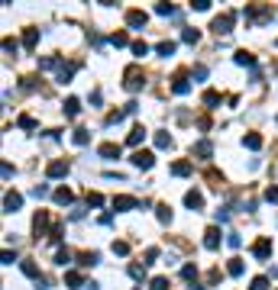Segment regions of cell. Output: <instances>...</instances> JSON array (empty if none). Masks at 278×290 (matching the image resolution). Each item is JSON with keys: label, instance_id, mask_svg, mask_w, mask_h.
Listing matches in <instances>:
<instances>
[{"label": "cell", "instance_id": "obj_27", "mask_svg": "<svg viewBox=\"0 0 278 290\" xmlns=\"http://www.w3.org/2000/svg\"><path fill=\"white\" fill-rule=\"evenodd\" d=\"M20 267H23V274H26V277H32V281H36V284L42 281V274H39V267L32 265V261H23V265H20Z\"/></svg>", "mask_w": 278, "mask_h": 290}, {"label": "cell", "instance_id": "obj_41", "mask_svg": "<svg viewBox=\"0 0 278 290\" xmlns=\"http://www.w3.org/2000/svg\"><path fill=\"white\" fill-rule=\"evenodd\" d=\"M249 290H269V277H252Z\"/></svg>", "mask_w": 278, "mask_h": 290}, {"label": "cell", "instance_id": "obj_31", "mask_svg": "<svg viewBox=\"0 0 278 290\" xmlns=\"http://www.w3.org/2000/svg\"><path fill=\"white\" fill-rule=\"evenodd\" d=\"M75 68H78V65H62V68H58V81H62V84H68L71 74H75Z\"/></svg>", "mask_w": 278, "mask_h": 290}, {"label": "cell", "instance_id": "obj_13", "mask_svg": "<svg viewBox=\"0 0 278 290\" xmlns=\"http://www.w3.org/2000/svg\"><path fill=\"white\" fill-rule=\"evenodd\" d=\"M97 155H101V158H107V161H116V158H120V145H113V142H104L101 148H97Z\"/></svg>", "mask_w": 278, "mask_h": 290}, {"label": "cell", "instance_id": "obj_7", "mask_svg": "<svg viewBox=\"0 0 278 290\" xmlns=\"http://www.w3.org/2000/svg\"><path fill=\"white\" fill-rule=\"evenodd\" d=\"M20 206H23V197H20L16 191H7V193H3V213H16Z\"/></svg>", "mask_w": 278, "mask_h": 290}, {"label": "cell", "instance_id": "obj_23", "mask_svg": "<svg viewBox=\"0 0 278 290\" xmlns=\"http://www.w3.org/2000/svg\"><path fill=\"white\" fill-rule=\"evenodd\" d=\"M97 261H101V255H97V252H81V255H78V265H81V267H91V265H97Z\"/></svg>", "mask_w": 278, "mask_h": 290}, {"label": "cell", "instance_id": "obj_1", "mask_svg": "<svg viewBox=\"0 0 278 290\" xmlns=\"http://www.w3.org/2000/svg\"><path fill=\"white\" fill-rule=\"evenodd\" d=\"M142 84H146L142 68H139V65H130V68L123 71V87H126L130 94H136V91H142Z\"/></svg>", "mask_w": 278, "mask_h": 290}, {"label": "cell", "instance_id": "obj_2", "mask_svg": "<svg viewBox=\"0 0 278 290\" xmlns=\"http://www.w3.org/2000/svg\"><path fill=\"white\" fill-rule=\"evenodd\" d=\"M233 23H236V13H233V10H226V13L214 16V23H210V29H214L217 36H226V32H233Z\"/></svg>", "mask_w": 278, "mask_h": 290}, {"label": "cell", "instance_id": "obj_39", "mask_svg": "<svg viewBox=\"0 0 278 290\" xmlns=\"http://www.w3.org/2000/svg\"><path fill=\"white\" fill-rule=\"evenodd\" d=\"M149 290H168V277H152V281H149Z\"/></svg>", "mask_w": 278, "mask_h": 290}, {"label": "cell", "instance_id": "obj_30", "mask_svg": "<svg viewBox=\"0 0 278 290\" xmlns=\"http://www.w3.org/2000/svg\"><path fill=\"white\" fill-rule=\"evenodd\" d=\"M110 46L123 48V46H133V42H130V36H126V32H113V36H110Z\"/></svg>", "mask_w": 278, "mask_h": 290}, {"label": "cell", "instance_id": "obj_14", "mask_svg": "<svg viewBox=\"0 0 278 290\" xmlns=\"http://www.w3.org/2000/svg\"><path fill=\"white\" fill-rule=\"evenodd\" d=\"M185 206H188V210H201V206H204V193L201 191H188L185 193Z\"/></svg>", "mask_w": 278, "mask_h": 290}, {"label": "cell", "instance_id": "obj_11", "mask_svg": "<svg viewBox=\"0 0 278 290\" xmlns=\"http://www.w3.org/2000/svg\"><path fill=\"white\" fill-rule=\"evenodd\" d=\"M32 229H36V239L46 236V229H49V213H46V210H39V213H36V219H32Z\"/></svg>", "mask_w": 278, "mask_h": 290}, {"label": "cell", "instance_id": "obj_43", "mask_svg": "<svg viewBox=\"0 0 278 290\" xmlns=\"http://www.w3.org/2000/svg\"><path fill=\"white\" fill-rule=\"evenodd\" d=\"M32 197H36V200L49 197V184H36V187H32Z\"/></svg>", "mask_w": 278, "mask_h": 290}, {"label": "cell", "instance_id": "obj_51", "mask_svg": "<svg viewBox=\"0 0 278 290\" xmlns=\"http://www.w3.org/2000/svg\"><path fill=\"white\" fill-rule=\"evenodd\" d=\"M265 200H269V203H278V187H269V191H265Z\"/></svg>", "mask_w": 278, "mask_h": 290}, {"label": "cell", "instance_id": "obj_19", "mask_svg": "<svg viewBox=\"0 0 278 290\" xmlns=\"http://www.w3.org/2000/svg\"><path fill=\"white\" fill-rule=\"evenodd\" d=\"M194 155H201V158H210V155H214V145H210L207 139H201V142H194Z\"/></svg>", "mask_w": 278, "mask_h": 290}, {"label": "cell", "instance_id": "obj_22", "mask_svg": "<svg viewBox=\"0 0 278 290\" xmlns=\"http://www.w3.org/2000/svg\"><path fill=\"white\" fill-rule=\"evenodd\" d=\"M71 200H75V193H71L68 187H58V191H55V203H58V206H68Z\"/></svg>", "mask_w": 278, "mask_h": 290}, {"label": "cell", "instance_id": "obj_8", "mask_svg": "<svg viewBox=\"0 0 278 290\" xmlns=\"http://www.w3.org/2000/svg\"><path fill=\"white\" fill-rule=\"evenodd\" d=\"M252 255L259 261H265V258H272V239H259V242L252 245Z\"/></svg>", "mask_w": 278, "mask_h": 290}, {"label": "cell", "instance_id": "obj_38", "mask_svg": "<svg viewBox=\"0 0 278 290\" xmlns=\"http://www.w3.org/2000/svg\"><path fill=\"white\" fill-rule=\"evenodd\" d=\"M181 277L185 281H197V265H185L181 267Z\"/></svg>", "mask_w": 278, "mask_h": 290}, {"label": "cell", "instance_id": "obj_48", "mask_svg": "<svg viewBox=\"0 0 278 290\" xmlns=\"http://www.w3.org/2000/svg\"><path fill=\"white\" fill-rule=\"evenodd\" d=\"M113 255H130V245L126 242H113Z\"/></svg>", "mask_w": 278, "mask_h": 290}, {"label": "cell", "instance_id": "obj_45", "mask_svg": "<svg viewBox=\"0 0 278 290\" xmlns=\"http://www.w3.org/2000/svg\"><path fill=\"white\" fill-rule=\"evenodd\" d=\"M3 52H7V55H16V52H20L16 39H3Z\"/></svg>", "mask_w": 278, "mask_h": 290}, {"label": "cell", "instance_id": "obj_32", "mask_svg": "<svg viewBox=\"0 0 278 290\" xmlns=\"http://www.w3.org/2000/svg\"><path fill=\"white\" fill-rule=\"evenodd\" d=\"M155 148H171V136L168 132H155Z\"/></svg>", "mask_w": 278, "mask_h": 290}, {"label": "cell", "instance_id": "obj_55", "mask_svg": "<svg viewBox=\"0 0 278 290\" xmlns=\"http://www.w3.org/2000/svg\"><path fill=\"white\" fill-rule=\"evenodd\" d=\"M13 261H16V252H10V248H7V252H3V265H13Z\"/></svg>", "mask_w": 278, "mask_h": 290}, {"label": "cell", "instance_id": "obj_53", "mask_svg": "<svg viewBox=\"0 0 278 290\" xmlns=\"http://www.w3.org/2000/svg\"><path fill=\"white\" fill-rule=\"evenodd\" d=\"M194 77H197V81H204V77H207V68H204V65H194Z\"/></svg>", "mask_w": 278, "mask_h": 290}, {"label": "cell", "instance_id": "obj_44", "mask_svg": "<svg viewBox=\"0 0 278 290\" xmlns=\"http://www.w3.org/2000/svg\"><path fill=\"white\" fill-rule=\"evenodd\" d=\"M155 13H159V16H171V13H175V7H171V3H155Z\"/></svg>", "mask_w": 278, "mask_h": 290}, {"label": "cell", "instance_id": "obj_10", "mask_svg": "<svg viewBox=\"0 0 278 290\" xmlns=\"http://www.w3.org/2000/svg\"><path fill=\"white\" fill-rule=\"evenodd\" d=\"M171 91H175L178 97H185V94L191 91V81H188L185 74H175V77H171Z\"/></svg>", "mask_w": 278, "mask_h": 290}, {"label": "cell", "instance_id": "obj_36", "mask_svg": "<svg viewBox=\"0 0 278 290\" xmlns=\"http://www.w3.org/2000/svg\"><path fill=\"white\" fill-rule=\"evenodd\" d=\"M197 39H201V32H197V29H185V32H181V42H188V46H194Z\"/></svg>", "mask_w": 278, "mask_h": 290}, {"label": "cell", "instance_id": "obj_46", "mask_svg": "<svg viewBox=\"0 0 278 290\" xmlns=\"http://www.w3.org/2000/svg\"><path fill=\"white\" fill-rule=\"evenodd\" d=\"M16 126H20V129H36V120H32V116H20Z\"/></svg>", "mask_w": 278, "mask_h": 290}, {"label": "cell", "instance_id": "obj_52", "mask_svg": "<svg viewBox=\"0 0 278 290\" xmlns=\"http://www.w3.org/2000/svg\"><path fill=\"white\" fill-rule=\"evenodd\" d=\"M230 219V206H223V210H217V222H226Z\"/></svg>", "mask_w": 278, "mask_h": 290}, {"label": "cell", "instance_id": "obj_15", "mask_svg": "<svg viewBox=\"0 0 278 290\" xmlns=\"http://www.w3.org/2000/svg\"><path fill=\"white\" fill-rule=\"evenodd\" d=\"M233 61H236V65H243V68H252V65H255V55L246 52V48H240V52L233 55Z\"/></svg>", "mask_w": 278, "mask_h": 290}, {"label": "cell", "instance_id": "obj_20", "mask_svg": "<svg viewBox=\"0 0 278 290\" xmlns=\"http://www.w3.org/2000/svg\"><path fill=\"white\" fill-rule=\"evenodd\" d=\"M78 113H81V100H78V97H68V100H65V116H71V120H75Z\"/></svg>", "mask_w": 278, "mask_h": 290}, {"label": "cell", "instance_id": "obj_18", "mask_svg": "<svg viewBox=\"0 0 278 290\" xmlns=\"http://www.w3.org/2000/svg\"><path fill=\"white\" fill-rule=\"evenodd\" d=\"M171 174H175V177H188V174H191V161H185V158L175 161V165H171Z\"/></svg>", "mask_w": 278, "mask_h": 290}, {"label": "cell", "instance_id": "obj_26", "mask_svg": "<svg viewBox=\"0 0 278 290\" xmlns=\"http://www.w3.org/2000/svg\"><path fill=\"white\" fill-rule=\"evenodd\" d=\"M243 145L252 148V152H259V148H262V136H259V132H249V136L243 139Z\"/></svg>", "mask_w": 278, "mask_h": 290}, {"label": "cell", "instance_id": "obj_49", "mask_svg": "<svg viewBox=\"0 0 278 290\" xmlns=\"http://www.w3.org/2000/svg\"><path fill=\"white\" fill-rule=\"evenodd\" d=\"M191 7H194V10H201V13H204V10H210V0H191Z\"/></svg>", "mask_w": 278, "mask_h": 290}, {"label": "cell", "instance_id": "obj_40", "mask_svg": "<svg viewBox=\"0 0 278 290\" xmlns=\"http://www.w3.org/2000/svg\"><path fill=\"white\" fill-rule=\"evenodd\" d=\"M204 103H207V107H217V103H220V94L217 91H204Z\"/></svg>", "mask_w": 278, "mask_h": 290}, {"label": "cell", "instance_id": "obj_6", "mask_svg": "<svg viewBox=\"0 0 278 290\" xmlns=\"http://www.w3.org/2000/svg\"><path fill=\"white\" fill-rule=\"evenodd\" d=\"M136 206H142L136 197H130V193H120V197H113V210H120V213H126V210H136Z\"/></svg>", "mask_w": 278, "mask_h": 290}, {"label": "cell", "instance_id": "obj_16", "mask_svg": "<svg viewBox=\"0 0 278 290\" xmlns=\"http://www.w3.org/2000/svg\"><path fill=\"white\" fill-rule=\"evenodd\" d=\"M142 139H146V129H142V126H133L130 136H126V145H133V148H136V145H142Z\"/></svg>", "mask_w": 278, "mask_h": 290}, {"label": "cell", "instance_id": "obj_3", "mask_svg": "<svg viewBox=\"0 0 278 290\" xmlns=\"http://www.w3.org/2000/svg\"><path fill=\"white\" fill-rule=\"evenodd\" d=\"M246 16H249V20H255V23H269L272 10L262 7V3H252V7H246Z\"/></svg>", "mask_w": 278, "mask_h": 290}, {"label": "cell", "instance_id": "obj_17", "mask_svg": "<svg viewBox=\"0 0 278 290\" xmlns=\"http://www.w3.org/2000/svg\"><path fill=\"white\" fill-rule=\"evenodd\" d=\"M65 61L58 58V55H46V58H39V68L42 71H52V68H62Z\"/></svg>", "mask_w": 278, "mask_h": 290}, {"label": "cell", "instance_id": "obj_9", "mask_svg": "<svg viewBox=\"0 0 278 290\" xmlns=\"http://www.w3.org/2000/svg\"><path fill=\"white\" fill-rule=\"evenodd\" d=\"M68 174V161H49V168H46V177H65Z\"/></svg>", "mask_w": 278, "mask_h": 290}, {"label": "cell", "instance_id": "obj_12", "mask_svg": "<svg viewBox=\"0 0 278 290\" xmlns=\"http://www.w3.org/2000/svg\"><path fill=\"white\" fill-rule=\"evenodd\" d=\"M204 248H210V252L220 248V229H217V226H210V229L204 232Z\"/></svg>", "mask_w": 278, "mask_h": 290}, {"label": "cell", "instance_id": "obj_35", "mask_svg": "<svg viewBox=\"0 0 278 290\" xmlns=\"http://www.w3.org/2000/svg\"><path fill=\"white\" fill-rule=\"evenodd\" d=\"M71 139H75V145H87V142H91V132H87V129H75V136H71Z\"/></svg>", "mask_w": 278, "mask_h": 290}, {"label": "cell", "instance_id": "obj_5", "mask_svg": "<svg viewBox=\"0 0 278 290\" xmlns=\"http://www.w3.org/2000/svg\"><path fill=\"white\" fill-rule=\"evenodd\" d=\"M133 165H136V168H142V171H149V168L155 165V155L146 152V148H139V152H133Z\"/></svg>", "mask_w": 278, "mask_h": 290}, {"label": "cell", "instance_id": "obj_21", "mask_svg": "<svg viewBox=\"0 0 278 290\" xmlns=\"http://www.w3.org/2000/svg\"><path fill=\"white\" fill-rule=\"evenodd\" d=\"M175 42H171V39H162V42H159V46H155V52L162 55V58H168V55H175Z\"/></svg>", "mask_w": 278, "mask_h": 290}, {"label": "cell", "instance_id": "obj_42", "mask_svg": "<svg viewBox=\"0 0 278 290\" xmlns=\"http://www.w3.org/2000/svg\"><path fill=\"white\" fill-rule=\"evenodd\" d=\"M126 110H113V113H107V126H113V122H123Z\"/></svg>", "mask_w": 278, "mask_h": 290}, {"label": "cell", "instance_id": "obj_50", "mask_svg": "<svg viewBox=\"0 0 278 290\" xmlns=\"http://www.w3.org/2000/svg\"><path fill=\"white\" fill-rule=\"evenodd\" d=\"M240 242H243V239L236 236V232H230V236H226V245H230V248H240Z\"/></svg>", "mask_w": 278, "mask_h": 290}, {"label": "cell", "instance_id": "obj_4", "mask_svg": "<svg viewBox=\"0 0 278 290\" xmlns=\"http://www.w3.org/2000/svg\"><path fill=\"white\" fill-rule=\"evenodd\" d=\"M149 16L146 10H126V26H133V29H146Z\"/></svg>", "mask_w": 278, "mask_h": 290}, {"label": "cell", "instance_id": "obj_54", "mask_svg": "<svg viewBox=\"0 0 278 290\" xmlns=\"http://www.w3.org/2000/svg\"><path fill=\"white\" fill-rule=\"evenodd\" d=\"M155 258H159V248H149V252H146V261H142V265H152Z\"/></svg>", "mask_w": 278, "mask_h": 290}, {"label": "cell", "instance_id": "obj_28", "mask_svg": "<svg viewBox=\"0 0 278 290\" xmlns=\"http://www.w3.org/2000/svg\"><path fill=\"white\" fill-rule=\"evenodd\" d=\"M155 216H159V222H171V206L168 203H159V206H155Z\"/></svg>", "mask_w": 278, "mask_h": 290}, {"label": "cell", "instance_id": "obj_37", "mask_svg": "<svg viewBox=\"0 0 278 290\" xmlns=\"http://www.w3.org/2000/svg\"><path fill=\"white\" fill-rule=\"evenodd\" d=\"M130 277L133 281H142L146 277V265H130Z\"/></svg>", "mask_w": 278, "mask_h": 290}, {"label": "cell", "instance_id": "obj_34", "mask_svg": "<svg viewBox=\"0 0 278 290\" xmlns=\"http://www.w3.org/2000/svg\"><path fill=\"white\" fill-rule=\"evenodd\" d=\"M55 265H71V252H68V248H58V252H55Z\"/></svg>", "mask_w": 278, "mask_h": 290}, {"label": "cell", "instance_id": "obj_29", "mask_svg": "<svg viewBox=\"0 0 278 290\" xmlns=\"http://www.w3.org/2000/svg\"><path fill=\"white\" fill-rule=\"evenodd\" d=\"M65 284H68L71 290H78V287H81V284H84V277L78 274V271H68V274H65Z\"/></svg>", "mask_w": 278, "mask_h": 290}, {"label": "cell", "instance_id": "obj_33", "mask_svg": "<svg viewBox=\"0 0 278 290\" xmlns=\"http://www.w3.org/2000/svg\"><path fill=\"white\" fill-rule=\"evenodd\" d=\"M133 55H136V58H142V55H149V46H146V42H142V39H136V42H133Z\"/></svg>", "mask_w": 278, "mask_h": 290}, {"label": "cell", "instance_id": "obj_24", "mask_svg": "<svg viewBox=\"0 0 278 290\" xmlns=\"http://www.w3.org/2000/svg\"><path fill=\"white\" fill-rule=\"evenodd\" d=\"M243 271H246V265H243V258H230V265H226V274H230V277H240Z\"/></svg>", "mask_w": 278, "mask_h": 290}, {"label": "cell", "instance_id": "obj_25", "mask_svg": "<svg viewBox=\"0 0 278 290\" xmlns=\"http://www.w3.org/2000/svg\"><path fill=\"white\" fill-rule=\"evenodd\" d=\"M23 46L29 48V52L39 46V29H26V32H23Z\"/></svg>", "mask_w": 278, "mask_h": 290}, {"label": "cell", "instance_id": "obj_47", "mask_svg": "<svg viewBox=\"0 0 278 290\" xmlns=\"http://www.w3.org/2000/svg\"><path fill=\"white\" fill-rule=\"evenodd\" d=\"M87 206H104V197H101L97 191H94V193H87Z\"/></svg>", "mask_w": 278, "mask_h": 290}]
</instances>
